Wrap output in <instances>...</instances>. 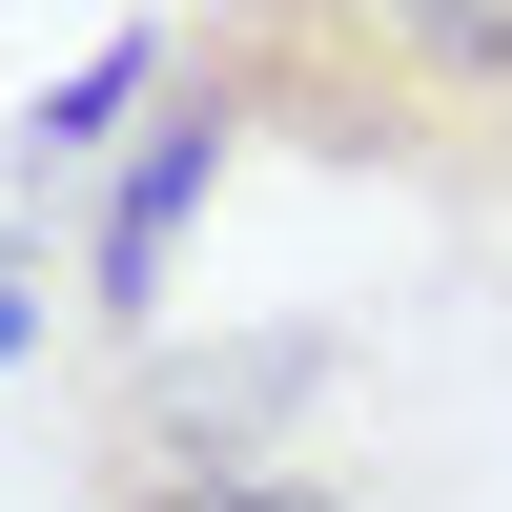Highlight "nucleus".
I'll list each match as a JSON object with an SVG mask.
<instances>
[{
  "label": "nucleus",
  "instance_id": "obj_1",
  "mask_svg": "<svg viewBox=\"0 0 512 512\" xmlns=\"http://www.w3.org/2000/svg\"><path fill=\"white\" fill-rule=\"evenodd\" d=\"M185 82L328 185L512 205V0H164Z\"/></svg>",
  "mask_w": 512,
  "mask_h": 512
},
{
  "label": "nucleus",
  "instance_id": "obj_2",
  "mask_svg": "<svg viewBox=\"0 0 512 512\" xmlns=\"http://www.w3.org/2000/svg\"><path fill=\"white\" fill-rule=\"evenodd\" d=\"M267 390H308V349H267L246 390H226V369H205V390H144L103 431V492H82V512H349L308 451L267 431Z\"/></svg>",
  "mask_w": 512,
  "mask_h": 512
},
{
  "label": "nucleus",
  "instance_id": "obj_3",
  "mask_svg": "<svg viewBox=\"0 0 512 512\" xmlns=\"http://www.w3.org/2000/svg\"><path fill=\"white\" fill-rule=\"evenodd\" d=\"M226 164H246V123L205 103V82L103 164V226H82V308H103V328H144V308H164V267H185V226H205V185H226Z\"/></svg>",
  "mask_w": 512,
  "mask_h": 512
},
{
  "label": "nucleus",
  "instance_id": "obj_4",
  "mask_svg": "<svg viewBox=\"0 0 512 512\" xmlns=\"http://www.w3.org/2000/svg\"><path fill=\"white\" fill-rule=\"evenodd\" d=\"M164 82H185V21H123V41H82V62L21 103V164H41V185H82V164H103L123 123L164 103Z\"/></svg>",
  "mask_w": 512,
  "mask_h": 512
},
{
  "label": "nucleus",
  "instance_id": "obj_5",
  "mask_svg": "<svg viewBox=\"0 0 512 512\" xmlns=\"http://www.w3.org/2000/svg\"><path fill=\"white\" fill-rule=\"evenodd\" d=\"M41 349V246H21V205H0V369Z\"/></svg>",
  "mask_w": 512,
  "mask_h": 512
}]
</instances>
